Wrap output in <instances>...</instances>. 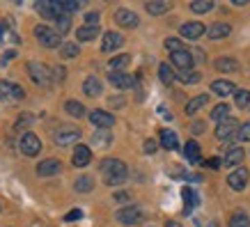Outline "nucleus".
<instances>
[{
    "label": "nucleus",
    "instance_id": "nucleus-1",
    "mask_svg": "<svg viewBox=\"0 0 250 227\" xmlns=\"http://www.w3.org/2000/svg\"><path fill=\"white\" fill-rule=\"evenodd\" d=\"M126 163L120 159H106L101 161V174H104V179H106L108 186H120L124 184L126 179Z\"/></svg>",
    "mask_w": 250,
    "mask_h": 227
},
{
    "label": "nucleus",
    "instance_id": "nucleus-2",
    "mask_svg": "<svg viewBox=\"0 0 250 227\" xmlns=\"http://www.w3.org/2000/svg\"><path fill=\"white\" fill-rule=\"evenodd\" d=\"M28 74H30L32 81L37 85H42V87H48V85L53 83V71L46 67V64H42V62H35V60L28 62Z\"/></svg>",
    "mask_w": 250,
    "mask_h": 227
},
{
    "label": "nucleus",
    "instance_id": "nucleus-3",
    "mask_svg": "<svg viewBox=\"0 0 250 227\" xmlns=\"http://www.w3.org/2000/svg\"><path fill=\"white\" fill-rule=\"evenodd\" d=\"M35 37H37V41L44 48H55V46H60V32L53 30V28H48V25H37L35 28Z\"/></svg>",
    "mask_w": 250,
    "mask_h": 227
},
{
    "label": "nucleus",
    "instance_id": "nucleus-4",
    "mask_svg": "<svg viewBox=\"0 0 250 227\" xmlns=\"http://www.w3.org/2000/svg\"><path fill=\"white\" fill-rule=\"evenodd\" d=\"M115 220L117 223H122V225H138V223H143V209L136 205H129L124 206V209H120V211L115 213Z\"/></svg>",
    "mask_w": 250,
    "mask_h": 227
},
{
    "label": "nucleus",
    "instance_id": "nucleus-5",
    "mask_svg": "<svg viewBox=\"0 0 250 227\" xmlns=\"http://www.w3.org/2000/svg\"><path fill=\"white\" fill-rule=\"evenodd\" d=\"M239 129H241L239 120L228 117V120L218 122V126H216V138H218V140H234V138L239 136Z\"/></svg>",
    "mask_w": 250,
    "mask_h": 227
},
{
    "label": "nucleus",
    "instance_id": "nucleus-6",
    "mask_svg": "<svg viewBox=\"0 0 250 227\" xmlns=\"http://www.w3.org/2000/svg\"><path fill=\"white\" fill-rule=\"evenodd\" d=\"M53 140L58 147H69V144H76L81 140V129H74V126H60V129L53 133Z\"/></svg>",
    "mask_w": 250,
    "mask_h": 227
},
{
    "label": "nucleus",
    "instance_id": "nucleus-7",
    "mask_svg": "<svg viewBox=\"0 0 250 227\" xmlns=\"http://www.w3.org/2000/svg\"><path fill=\"white\" fill-rule=\"evenodd\" d=\"M248 179H250V174H248V170L246 167H236L234 172H229V177H228V186L232 190H243L246 186H248Z\"/></svg>",
    "mask_w": 250,
    "mask_h": 227
},
{
    "label": "nucleus",
    "instance_id": "nucleus-8",
    "mask_svg": "<svg viewBox=\"0 0 250 227\" xmlns=\"http://www.w3.org/2000/svg\"><path fill=\"white\" fill-rule=\"evenodd\" d=\"M108 81L113 87L117 90H131L133 85H136V78L131 74H124V71H113V74H108Z\"/></svg>",
    "mask_w": 250,
    "mask_h": 227
},
{
    "label": "nucleus",
    "instance_id": "nucleus-9",
    "mask_svg": "<svg viewBox=\"0 0 250 227\" xmlns=\"http://www.w3.org/2000/svg\"><path fill=\"white\" fill-rule=\"evenodd\" d=\"M179 32H182V37H184V39H188V41H197L200 37H205L207 28L202 25V23L193 21V23H184L182 28H179Z\"/></svg>",
    "mask_w": 250,
    "mask_h": 227
},
{
    "label": "nucleus",
    "instance_id": "nucleus-10",
    "mask_svg": "<svg viewBox=\"0 0 250 227\" xmlns=\"http://www.w3.org/2000/svg\"><path fill=\"white\" fill-rule=\"evenodd\" d=\"M39 149H42V140L35 133H25L21 138V151L25 156H37Z\"/></svg>",
    "mask_w": 250,
    "mask_h": 227
},
{
    "label": "nucleus",
    "instance_id": "nucleus-11",
    "mask_svg": "<svg viewBox=\"0 0 250 227\" xmlns=\"http://www.w3.org/2000/svg\"><path fill=\"white\" fill-rule=\"evenodd\" d=\"M122 44H124V37H122L120 32L110 30L101 37V51H104V53H113V51H117Z\"/></svg>",
    "mask_w": 250,
    "mask_h": 227
},
{
    "label": "nucleus",
    "instance_id": "nucleus-12",
    "mask_svg": "<svg viewBox=\"0 0 250 227\" xmlns=\"http://www.w3.org/2000/svg\"><path fill=\"white\" fill-rule=\"evenodd\" d=\"M90 122L97 126V129H113L115 124V117L110 113H106V110H92L90 113Z\"/></svg>",
    "mask_w": 250,
    "mask_h": 227
},
{
    "label": "nucleus",
    "instance_id": "nucleus-13",
    "mask_svg": "<svg viewBox=\"0 0 250 227\" xmlns=\"http://www.w3.org/2000/svg\"><path fill=\"white\" fill-rule=\"evenodd\" d=\"M170 60H172V64L179 71H188V69H193V62H195V58L190 55V51H179V53H172L170 55Z\"/></svg>",
    "mask_w": 250,
    "mask_h": 227
},
{
    "label": "nucleus",
    "instance_id": "nucleus-14",
    "mask_svg": "<svg viewBox=\"0 0 250 227\" xmlns=\"http://www.w3.org/2000/svg\"><path fill=\"white\" fill-rule=\"evenodd\" d=\"M115 23H117V25H122V28H136L138 23V14L136 12H131V9H117V12H115Z\"/></svg>",
    "mask_w": 250,
    "mask_h": 227
},
{
    "label": "nucleus",
    "instance_id": "nucleus-15",
    "mask_svg": "<svg viewBox=\"0 0 250 227\" xmlns=\"http://www.w3.org/2000/svg\"><path fill=\"white\" fill-rule=\"evenodd\" d=\"M92 161V151L87 144H76V149H74V156H71V163H74V167H85L90 165Z\"/></svg>",
    "mask_w": 250,
    "mask_h": 227
},
{
    "label": "nucleus",
    "instance_id": "nucleus-16",
    "mask_svg": "<svg viewBox=\"0 0 250 227\" xmlns=\"http://www.w3.org/2000/svg\"><path fill=\"white\" fill-rule=\"evenodd\" d=\"M229 32H232V25L229 23H223V21H216V23H211L209 28H207V35H209V39H225V37H229Z\"/></svg>",
    "mask_w": 250,
    "mask_h": 227
},
{
    "label": "nucleus",
    "instance_id": "nucleus-17",
    "mask_svg": "<svg viewBox=\"0 0 250 227\" xmlns=\"http://www.w3.org/2000/svg\"><path fill=\"white\" fill-rule=\"evenodd\" d=\"M62 170V163L60 161H55V159H46L42 161L37 165V174L39 177H53V174H58Z\"/></svg>",
    "mask_w": 250,
    "mask_h": 227
},
{
    "label": "nucleus",
    "instance_id": "nucleus-18",
    "mask_svg": "<svg viewBox=\"0 0 250 227\" xmlns=\"http://www.w3.org/2000/svg\"><path fill=\"white\" fill-rule=\"evenodd\" d=\"M145 9H147V14L161 16V14H167V12L172 9V2H170V0H149V2L145 5Z\"/></svg>",
    "mask_w": 250,
    "mask_h": 227
},
{
    "label": "nucleus",
    "instance_id": "nucleus-19",
    "mask_svg": "<svg viewBox=\"0 0 250 227\" xmlns=\"http://www.w3.org/2000/svg\"><path fill=\"white\" fill-rule=\"evenodd\" d=\"M92 144L99 147V149H108V147L113 144V133L108 129H97L94 136H92Z\"/></svg>",
    "mask_w": 250,
    "mask_h": 227
},
{
    "label": "nucleus",
    "instance_id": "nucleus-20",
    "mask_svg": "<svg viewBox=\"0 0 250 227\" xmlns=\"http://www.w3.org/2000/svg\"><path fill=\"white\" fill-rule=\"evenodd\" d=\"M211 92L218 94V97H229V94H236V85L232 81H213L211 83Z\"/></svg>",
    "mask_w": 250,
    "mask_h": 227
},
{
    "label": "nucleus",
    "instance_id": "nucleus-21",
    "mask_svg": "<svg viewBox=\"0 0 250 227\" xmlns=\"http://www.w3.org/2000/svg\"><path fill=\"white\" fill-rule=\"evenodd\" d=\"M243 149L241 147H228V151H225V159H223V163L229 167H236V165H241L243 163Z\"/></svg>",
    "mask_w": 250,
    "mask_h": 227
},
{
    "label": "nucleus",
    "instance_id": "nucleus-22",
    "mask_svg": "<svg viewBox=\"0 0 250 227\" xmlns=\"http://www.w3.org/2000/svg\"><path fill=\"white\" fill-rule=\"evenodd\" d=\"M83 92L87 97H99V94L104 92V85H101V81H99L97 76H87L83 83Z\"/></svg>",
    "mask_w": 250,
    "mask_h": 227
},
{
    "label": "nucleus",
    "instance_id": "nucleus-23",
    "mask_svg": "<svg viewBox=\"0 0 250 227\" xmlns=\"http://www.w3.org/2000/svg\"><path fill=\"white\" fill-rule=\"evenodd\" d=\"M161 147H163V149H167V151L177 149V147H179L177 133H174V131H170V129H163V131H161Z\"/></svg>",
    "mask_w": 250,
    "mask_h": 227
},
{
    "label": "nucleus",
    "instance_id": "nucleus-24",
    "mask_svg": "<svg viewBox=\"0 0 250 227\" xmlns=\"http://www.w3.org/2000/svg\"><path fill=\"white\" fill-rule=\"evenodd\" d=\"M216 69L220 74H236L239 71V62L234 58H218L216 60Z\"/></svg>",
    "mask_w": 250,
    "mask_h": 227
},
{
    "label": "nucleus",
    "instance_id": "nucleus-25",
    "mask_svg": "<svg viewBox=\"0 0 250 227\" xmlns=\"http://www.w3.org/2000/svg\"><path fill=\"white\" fill-rule=\"evenodd\" d=\"M209 103V97L207 94H200V97H195V99H190L188 103H186V115H195V113H200L202 108Z\"/></svg>",
    "mask_w": 250,
    "mask_h": 227
},
{
    "label": "nucleus",
    "instance_id": "nucleus-26",
    "mask_svg": "<svg viewBox=\"0 0 250 227\" xmlns=\"http://www.w3.org/2000/svg\"><path fill=\"white\" fill-rule=\"evenodd\" d=\"M99 25H83L76 30V39L78 41H92L94 37H99Z\"/></svg>",
    "mask_w": 250,
    "mask_h": 227
},
{
    "label": "nucleus",
    "instance_id": "nucleus-27",
    "mask_svg": "<svg viewBox=\"0 0 250 227\" xmlns=\"http://www.w3.org/2000/svg\"><path fill=\"white\" fill-rule=\"evenodd\" d=\"M131 64V55L129 53H122V55H115V58H110V62H108V69L110 71H122L124 67H129Z\"/></svg>",
    "mask_w": 250,
    "mask_h": 227
},
{
    "label": "nucleus",
    "instance_id": "nucleus-28",
    "mask_svg": "<svg viewBox=\"0 0 250 227\" xmlns=\"http://www.w3.org/2000/svg\"><path fill=\"white\" fill-rule=\"evenodd\" d=\"M159 78L163 85H170L172 81H177V74L172 71V67L167 64V62H161L159 64Z\"/></svg>",
    "mask_w": 250,
    "mask_h": 227
},
{
    "label": "nucleus",
    "instance_id": "nucleus-29",
    "mask_svg": "<svg viewBox=\"0 0 250 227\" xmlns=\"http://www.w3.org/2000/svg\"><path fill=\"white\" fill-rule=\"evenodd\" d=\"M177 81L184 85H195L202 81V76H200V71H193V69H188V71H179L177 74Z\"/></svg>",
    "mask_w": 250,
    "mask_h": 227
},
{
    "label": "nucleus",
    "instance_id": "nucleus-30",
    "mask_svg": "<svg viewBox=\"0 0 250 227\" xmlns=\"http://www.w3.org/2000/svg\"><path fill=\"white\" fill-rule=\"evenodd\" d=\"M184 154H186V159H188L193 165H195V163H200V144H197L195 140H188V143H186Z\"/></svg>",
    "mask_w": 250,
    "mask_h": 227
},
{
    "label": "nucleus",
    "instance_id": "nucleus-31",
    "mask_svg": "<svg viewBox=\"0 0 250 227\" xmlns=\"http://www.w3.org/2000/svg\"><path fill=\"white\" fill-rule=\"evenodd\" d=\"M64 110H67L71 117H85V106L81 101H74V99H69L67 103H64Z\"/></svg>",
    "mask_w": 250,
    "mask_h": 227
},
{
    "label": "nucleus",
    "instance_id": "nucleus-32",
    "mask_svg": "<svg viewBox=\"0 0 250 227\" xmlns=\"http://www.w3.org/2000/svg\"><path fill=\"white\" fill-rule=\"evenodd\" d=\"M211 9H213V0H193L190 2V12H195V14H207Z\"/></svg>",
    "mask_w": 250,
    "mask_h": 227
},
{
    "label": "nucleus",
    "instance_id": "nucleus-33",
    "mask_svg": "<svg viewBox=\"0 0 250 227\" xmlns=\"http://www.w3.org/2000/svg\"><path fill=\"white\" fill-rule=\"evenodd\" d=\"M229 227H250V218L246 211H234L229 218Z\"/></svg>",
    "mask_w": 250,
    "mask_h": 227
},
{
    "label": "nucleus",
    "instance_id": "nucleus-34",
    "mask_svg": "<svg viewBox=\"0 0 250 227\" xmlns=\"http://www.w3.org/2000/svg\"><path fill=\"white\" fill-rule=\"evenodd\" d=\"M35 9H37V12L44 16V19H53V21H55V14H53V5H51V0H39L37 5H35Z\"/></svg>",
    "mask_w": 250,
    "mask_h": 227
},
{
    "label": "nucleus",
    "instance_id": "nucleus-35",
    "mask_svg": "<svg viewBox=\"0 0 250 227\" xmlns=\"http://www.w3.org/2000/svg\"><path fill=\"white\" fill-rule=\"evenodd\" d=\"M182 197H184V202H186V211H190L193 206H197V195H195V190H193V188L184 186V188H182Z\"/></svg>",
    "mask_w": 250,
    "mask_h": 227
},
{
    "label": "nucleus",
    "instance_id": "nucleus-36",
    "mask_svg": "<svg viewBox=\"0 0 250 227\" xmlns=\"http://www.w3.org/2000/svg\"><path fill=\"white\" fill-rule=\"evenodd\" d=\"M0 101H14V83L0 81Z\"/></svg>",
    "mask_w": 250,
    "mask_h": 227
},
{
    "label": "nucleus",
    "instance_id": "nucleus-37",
    "mask_svg": "<svg viewBox=\"0 0 250 227\" xmlns=\"http://www.w3.org/2000/svg\"><path fill=\"white\" fill-rule=\"evenodd\" d=\"M74 188H76L78 193H90V190L94 188V179H92V177H81V179H76Z\"/></svg>",
    "mask_w": 250,
    "mask_h": 227
},
{
    "label": "nucleus",
    "instance_id": "nucleus-38",
    "mask_svg": "<svg viewBox=\"0 0 250 227\" xmlns=\"http://www.w3.org/2000/svg\"><path fill=\"white\" fill-rule=\"evenodd\" d=\"M229 117V106L228 103H218V106L211 110V120L216 122H223V120H228Z\"/></svg>",
    "mask_w": 250,
    "mask_h": 227
},
{
    "label": "nucleus",
    "instance_id": "nucleus-39",
    "mask_svg": "<svg viewBox=\"0 0 250 227\" xmlns=\"http://www.w3.org/2000/svg\"><path fill=\"white\" fill-rule=\"evenodd\" d=\"M234 103H236L239 108L250 106V90H236V94H234Z\"/></svg>",
    "mask_w": 250,
    "mask_h": 227
},
{
    "label": "nucleus",
    "instance_id": "nucleus-40",
    "mask_svg": "<svg viewBox=\"0 0 250 227\" xmlns=\"http://www.w3.org/2000/svg\"><path fill=\"white\" fill-rule=\"evenodd\" d=\"M60 53H62V58L71 60V58H76V55H78V46L74 44V41H67V44H62Z\"/></svg>",
    "mask_w": 250,
    "mask_h": 227
},
{
    "label": "nucleus",
    "instance_id": "nucleus-41",
    "mask_svg": "<svg viewBox=\"0 0 250 227\" xmlns=\"http://www.w3.org/2000/svg\"><path fill=\"white\" fill-rule=\"evenodd\" d=\"M55 21H58V32H60V35H67L69 28H71V19H69V14L58 16Z\"/></svg>",
    "mask_w": 250,
    "mask_h": 227
},
{
    "label": "nucleus",
    "instance_id": "nucleus-42",
    "mask_svg": "<svg viewBox=\"0 0 250 227\" xmlns=\"http://www.w3.org/2000/svg\"><path fill=\"white\" fill-rule=\"evenodd\" d=\"M166 48L170 51V55L172 53H179V51H184V46H182V41L177 37H170V39H166Z\"/></svg>",
    "mask_w": 250,
    "mask_h": 227
},
{
    "label": "nucleus",
    "instance_id": "nucleus-43",
    "mask_svg": "<svg viewBox=\"0 0 250 227\" xmlns=\"http://www.w3.org/2000/svg\"><path fill=\"white\" fill-rule=\"evenodd\" d=\"M62 5H64V12L71 14V12H78L83 7V0H62Z\"/></svg>",
    "mask_w": 250,
    "mask_h": 227
},
{
    "label": "nucleus",
    "instance_id": "nucleus-44",
    "mask_svg": "<svg viewBox=\"0 0 250 227\" xmlns=\"http://www.w3.org/2000/svg\"><path fill=\"white\" fill-rule=\"evenodd\" d=\"M239 140L241 143H250V122H246V124H241V129H239Z\"/></svg>",
    "mask_w": 250,
    "mask_h": 227
},
{
    "label": "nucleus",
    "instance_id": "nucleus-45",
    "mask_svg": "<svg viewBox=\"0 0 250 227\" xmlns=\"http://www.w3.org/2000/svg\"><path fill=\"white\" fill-rule=\"evenodd\" d=\"M83 218V211L81 209H71V211L64 216V223H76V220H81Z\"/></svg>",
    "mask_w": 250,
    "mask_h": 227
},
{
    "label": "nucleus",
    "instance_id": "nucleus-46",
    "mask_svg": "<svg viewBox=\"0 0 250 227\" xmlns=\"http://www.w3.org/2000/svg\"><path fill=\"white\" fill-rule=\"evenodd\" d=\"M85 25H99V14L97 12H87V14H85Z\"/></svg>",
    "mask_w": 250,
    "mask_h": 227
},
{
    "label": "nucleus",
    "instance_id": "nucleus-47",
    "mask_svg": "<svg viewBox=\"0 0 250 227\" xmlns=\"http://www.w3.org/2000/svg\"><path fill=\"white\" fill-rule=\"evenodd\" d=\"M156 149H159V144H156V140H145V147H143L145 154H154Z\"/></svg>",
    "mask_w": 250,
    "mask_h": 227
},
{
    "label": "nucleus",
    "instance_id": "nucleus-48",
    "mask_svg": "<svg viewBox=\"0 0 250 227\" xmlns=\"http://www.w3.org/2000/svg\"><path fill=\"white\" fill-rule=\"evenodd\" d=\"M30 122H32L30 115H23L21 120L16 122V129H19V131H21V129H28V124H30Z\"/></svg>",
    "mask_w": 250,
    "mask_h": 227
},
{
    "label": "nucleus",
    "instance_id": "nucleus-49",
    "mask_svg": "<svg viewBox=\"0 0 250 227\" xmlns=\"http://www.w3.org/2000/svg\"><path fill=\"white\" fill-rule=\"evenodd\" d=\"M113 200L115 202H131V195L129 193H124V190H120V193H115Z\"/></svg>",
    "mask_w": 250,
    "mask_h": 227
},
{
    "label": "nucleus",
    "instance_id": "nucleus-50",
    "mask_svg": "<svg viewBox=\"0 0 250 227\" xmlns=\"http://www.w3.org/2000/svg\"><path fill=\"white\" fill-rule=\"evenodd\" d=\"M190 131H193L195 136H200V133H205V122H193V126H190Z\"/></svg>",
    "mask_w": 250,
    "mask_h": 227
},
{
    "label": "nucleus",
    "instance_id": "nucleus-51",
    "mask_svg": "<svg viewBox=\"0 0 250 227\" xmlns=\"http://www.w3.org/2000/svg\"><path fill=\"white\" fill-rule=\"evenodd\" d=\"M64 74H67L64 67H55L53 69V81H64Z\"/></svg>",
    "mask_w": 250,
    "mask_h": 227
},
{
    "label": "nucleus",
    "instance_id": "nucleus-52",
    "mask_svg": "<svg viewBox=\"0 0 250 227\" xmlns=\"http://www.w3.org/2000/svg\"><path fill=\"white\" fill-rule=\"evenodd\" d=\"M108 103H110V108H122V106H124V99H122V97H113Z\"/></svg>",
    "mask_w": 250,
    "mask_h": 227
},
{
    "label": "nucleus",
    "instance_id": "nucleus-53",
    "mask_svg": "<svg viewBox=\"0 0 250 227\" xmlns=\"http://www.w3.org/2000/svg\"><path fill=\"white\" fill-rule=\"evenodd\" d=\"M23 97H25V94H23V87L21 85H14V101H21Z\"/></svg>",
    "mask_w": 250,
    "mask_h": 227
},
{
    "label": "nucleus",
    "instance_id": "nucleus-54",
    "mask_svg": "<svg viewBox=\"0 0 250 227\" xmlns=\"http://www.w3.org/2000/svg\"><path fill=\"white\" fill-rule=\"evenodd\" d=\"M205 165H207V167H211V170H218V167H220V159H209V161L205 163Z\"/></svg>",
    "mask_w": 250,
    "mask_h": 227
},
{
    "label": "nucleus",
    "instance_id": "nucleus-55",
    "mask_svg": "<svg viewBox=\"0 0 250 227\" xmlns=\"http://www.w3.org/2000/svg\"><path fill=\"white\" fill-rule=\"evenodd\" d=\"M166 227H182V223H177V220H167Z\"/></svg>",
    "mask_w": 250,
    "mask_h": 227
}]
</instances>
